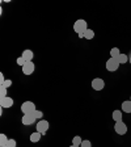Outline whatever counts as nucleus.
Returning <instances> with one entry per match:
<instances>
[{
  "instance_id": "1",
  "label": "nucleus",
  "mask_w": 131,
  "mask_h": 147,
  "mask_svg": "<svg viewBox=\"0 0 131 147\" xmlns=\"http://www.w3.org/2000/svg\"><path fill=\"white\" fill-rule=\"evenodd\" d=\"M87 29H88V24H87V21L83 20V18L76 20L75 24H73V30L76 32L77 34H84V32H85Z\"/></svg>"
},
{
  "instance_id": "2",
  "label": "nucleus",
  "mask_w": 131,
  "mask_h": 147,
  "mask_svg": "<svg viewBox=\"0 0 131 147\" xmlns=\"http://www.w3.org/2000/svg\"><path fill=\"white\" fill-rule=\"evenodd\" d=\"M36 104H34L33 101H25L22 102L21 105V112L24 114H30V113H34L36 112Z\"/></svg>"
},
{
  "instance_id": "3",
  "label": "nucleus",
  "mask_w": 131,
  "mask_h": 147,
  "mask_svg": "<svg viewBox=\"0 0 131 147\" xmlns=\"http://www.w3.org/2000/svg\"><path fill=\"white\" fill-rule=\"evenodd\" d=\"M119 66H121V64L118 63L117 58H112V57H110V58L106 61V70L110 71V72H114V71H117L119 68Z\"/></svg>"
},
{
  "instance_id": "4",
  "label": "nucleus",
  "mask_w": 131,
  "mask_h": 147,
  "mask_svg": "<svg viewBox=\"0 0 131 147\" xmlns=\"http://www.w3.org/2000/svg\"><path fill=\"white\" fill-rule=\"evenodd\" d=\"M50 127V123L49 121H46V119H40L38 122H37V131H40L41 134H45Z\"/></svg>"
},
{
  "instance_id": "5",
  "label": "nucleus",
  "mask_w": 131,
  "mask_h": 147,
  "mask_svg": "<svg viewBox=\"0 0 131 147\" xmlns=\"http://www.w3.org/2000/svg\"><path fill=\"white\" fill-rule=\"evenodd\" d=\"M114 130L118 135H125L127 133V125H126L123 121H119V122H116L114 125Z\"/></svg>"
},
{
  "instance_id": "6",
  "label": "nucleus",
  "mask_w": 131,
  "mask_h": 147,
  "mask_svg": "<svg viewBox=\"0 0 131 147\" xmlns=\"http://www.w3.org/2000/svg\"><path fill=\"white\" fill-rule=\"evenodd\" d=\"M91 84H92V88L95 89V91H101L105 87V82L101 78H95V79L92 80Z\"/></svg>"
},
{
  "instance_id": "7",
  "label": "nucleus",
  "mask_w": 131,
  "mask_h": 147,
  "mask_svg": "<svg viewBox=\"0 0 131 147\" xmlns=\"http://www.w3.org/2000/svg\"><path fill=\"white\" fill-rule=\"evenodd\" d=\"M21 68H22V74L24 75H32L34 72V70H36V66H34L33 62H26Z\"/></svg>"
},
{
  "instance_id": "8",
  "label": "nucleus",
  "mask_w": 131,
  "mask_h": 147,
  "mask_svg": "<svg viewBox=\"0 0 131 147\" xmlns=\"http://www.w3.org/2000/svg\"><path fill=\"white\" fill-rule=\"evenodd\" d=\"M36 117H34V114L33 113H30V114H24L22 116V119H21V122H22V125H25V126H30V125H33L34 122H36Z\"/></svg>"
},
{
  "instance_id": "9",
  "label": "nucleus",
  "mask_w": 131,
  "mask_h": 147,
  "mask_svg": "<svg viewBox=\"0 0 131 147\" xmlns=\"http://www.w3.org/2000/svg\"><path fill=\"white\" fill-rule=\"evenodd\" d=\"M0 105L1 108H12L13 107V98L7 96L4 98H0Z\"/></svg>"
},
{
  "instance_id": "10",
  "label": "nucleus",
  "mask_w": 131,
  "mask_h": 147,
  "mask_svg": "<svg viewBox=\"0 0 131 147\" xmlns=\"http://www.w3.org/2000/svg\"><path fill=\"white\" fill-rule=\"evenodd\" d=\"M112 117L116 122H119V121H123V112L122 110H113V113H112Z\"/></svg>"
},
{
  "instance_id": "11",
  "label": "nucleus",
  "mask_w": 131,
  "mask_h": 147,
  "mask_svg": "<svg viewBox=\"0 0 131 147\" xmlns=\"http://www.w3.org/2000/svg\"><path fill=\"white\" fill-rule=\"evenodd\" d=\"M21 57H22V58H24L26 62H32V59H33L34 54H33V51H32V50L26 49V50H24V51H22V55H21Z\"/></svg>"
},
{
  "instance_id": "12",
  "label": "nucleus",
  "mask_w": 131,
  "mask_h": 147,
  "mask_svg": "<svg viewBox=\"0 0 131 147\" xmlns=\"http://www.w3.org/2000/svg\"><path fill=\"white\" fill-rule=\"evenodd\" d=\"M41 137H42V134H41L40 131H36V133H32L30 134V142H33V143H36V142H40Z\"/></svg>"
},
{
  "instance_id": "13",
  "label": "nucleus",
  "mask_w": 131,
  "mask_h": 147,
  "mask_svg": "<svg viewBox=\"0 0 131 147\" xmlns=\"http://www.w3.org/2000/svg\"><path fill=\"white\" fill-rule=\"evenodd\" d=\"M122 110L125 113H131V101L130 100L122 102Z\"/></svg>"
},
{
  "instance_id": "14",
  "label": "nucleus",
  "mask_w": 131,
  "mask_h": 147,
  "mask_svg": "<svg viewBox=\"0 0 131 147\" xmlns=\"http://www.w3.org/2000/svg\"><path fill=\"white\" fill-rule=\"evenodd\" d=\"M117 61H118L119 64H125V63H127L128 62V57L126 54H123V53H121V54L117 57Z\"/></svg>"
},
{
  "instance_id": "15",
  "label": "nucleus",
  "mask_w": 131,
  "mask_h": 147,
  "mask_svg": "<svg viewBox=\"0 0 131 147\" xmlns=\"http://www.w3.org/2000/svg\"><path fill=\"white\" fill-rule=\"evenodd\" d=\"M84 38H85V40H93V38H95V32L88 28V29L84 32Z\"/></svg>"
},
{
  "instance_id": "16",
  "label": "nucleus",
  "mask_w": 131,
  "mask_h": 147,
  "mask_svg": "<svg viewBox=\"0 0 131 147\" xmlns=\"http://www.w3.org/2000/svg\"><path fill=\"white\" fill-rule=\"evenodd\" d=\"M8 138H7L5 134H0V147H5L8 144Z\"/></svg>"
},
{
  "instance_id": "17",
  "label": "nucleus",
  "mask_w": 131,
  "mask_h": 147,
  "mask_svg": "<svg viewBox=\"0 0 131 147\" xmlns=\"http://www.w3.org/2000/svg\"><path fill=\"white\" fill-rule=\"evenodd\" d=\"M119 54H121V51H119L118 47H113V49L110 50V57H112V58H117Z\"/></svg>"
},
{
  "instance_id": "18",
  "label": "nucleus",
  "mask_w": 131,
  "mask_h": 147,
  "mask_svg": "<svg viewBox=\"0 0 131 147\" xmlns=\"http://www.w3.org/2000/svg\"><path fill=\"white\" fill-rule=\"evenodd\" d=\"M83 143V141H81V137H79V135H75L73 137V139H72V144H75V146H79L80 147V144Z\"/></svg>"
},
{
  "instance_id": "19",
  "label": "nucleus",
  "mask_w": 131,
  "mask_h": 147,
  "mask_svg": "<svg viewBox=\"0 0 131 147\" xmlns=\"http://www.w3.org/2000/svg\"><path fill=\"white\" fill-rule=\"evenodd\" d=\"M11 86H12V80H11V79L4 80V82L1 83V84H0V87H3V88H7V89H8Z\"/></svg>"
},
{
  "instance_id": "20",
  "label": "nucleus",
  "mask_w": 131,
  "mask_h": 147,
  "mask_svg": "<svg viewBox=\"0 0 131 147\" xmlns=\"http://www.w3.org/2000/svg\"><path fill=\"white\" fill-rule=\"evenodd\" d=\"M7 93H8V89L3 88V87H0V98L7 97Z\"/></svg>"
},
{
  "instance_id": "21",
  "label": "nucleus",
  "mask_w": 131,
  "mask_h": 147,
  "mask_svg": "<svg viewBox=\"0 0 131 147\" xmlns=\"http://www.w3.org/2000/svg\"><path fill=\"white\" fill-rule=\"evenodd\" d=\"M33 114H34V117H36L37 119H41L43 117V112H41V110H36Z\"/></svg>"
},
{
  "instance_id": "22",
  "label": "nucleus",
  "mask_w": 131,
  "mask_h": 147,
  "mask_svg": "<svg viewBox=\"0 0 131 147\" xmlns=\"http://www.w3.org/2000/svg\"><path fill=\"white\" fill-rule=\"evenodd\" d=\"M16 62H17V64H18V66H21V67H22V66H24L25 63H26V61H25V59L22 58V57H18V58H17V61H16Z\"/></svg>"
},
{
  "instance_id": "23",
  "label": "nucleus",
  "mask_w": 131,
  "mask_h": 147,
  "mask_svg": "<svg viewBox=\"0 0 131 147\" xmlns=\"http://www.w3.org/2000/svg\"><path fill=\"white\" fill-rule=\"evenodd\" d=\"M80 147H92L91 141H88V139H85V141H83V143L80 144Z\"/></svg>"
},
{
  "instance_id": "24",
  "label": "nucleus",
  "mask_w": 131,
  "mask_h": 147,
  "mask_svg": "<svg viewBox=\"0 0 131 147\" xmlns=\"http://www.w3.org/2000/svg\"><path fill=\"white\" fill-rule=\"evenodd\" d=\"M8 147H17V143H16L15 139H9L8 141V144H7Z\"/></svg>"
},
{
  "instance_id": "25",
  "label": "nucleus",
  "mask_w": 131,
  "mask_h": 147,
  "mask_svg": "<svg viewBox=\"0 0 131 147\" xmlns=\"http://www.w3.org/2000/svg\"><path fill=\"white\" fill-rule=\"evenodd\" d=\"M4 80H5V79H4V75H3V74H0V84H1Z\"/></svg>"
},
{
  "instance_id": "26",
  "label": "nucleus",
  "mask_w": 131,
  "mask_h": 147,
  "mask_svg": "<svg viewBox=\"0 0 131 147\" xmlns=\"http://www.w3.org/2000/svg\"><path fill=\"white\" fill-rule=\"evenodd\" d=\"M128 62H130V63H131V55H130V57H128Z\"/></svg>"
},
{
  "instance_id": "27",
  "label": "nucleus",
  "mask_w": 131,
  "mask_h": 147,
  "mask_svg": "<svg viewBox=\"0 0 131 147\" xmlns=\"http://www.w3.org/2000/svg\"><path fill=\"white\" fill-rule=\"evenodd\" d=\"M70 147H79V146H75V144H72V146H70Z\"/></svg>"
},
{
  "instance_id": "28",
  "label": "nucleus",
  "mask_w": 131,
  "mask_h": 147,
  "mask_svg": "<svg viewBox=\"0 0 131 147\" xmlns=\"http://www.w3.org/2000/svg\"><path fill=\"white\" fill-rule=\"evenodd\" d=\"M130 101H131V97H130Z\"/></svg>"
},
{
  "instance_id": "29",
  "label": "nucleus",
  "mask_w": 131,
  "mask_h": 147,
  "mask_svg": "<svg viewBox=\"0 0 131 147\" xmlns=\"http://www.w3.org/2000/svg\"><path fill=\"white\" fill-rule=\"evenodd\" d=\"M5 147H8V146H5Z\"/></svg>"
}]
</instances>
